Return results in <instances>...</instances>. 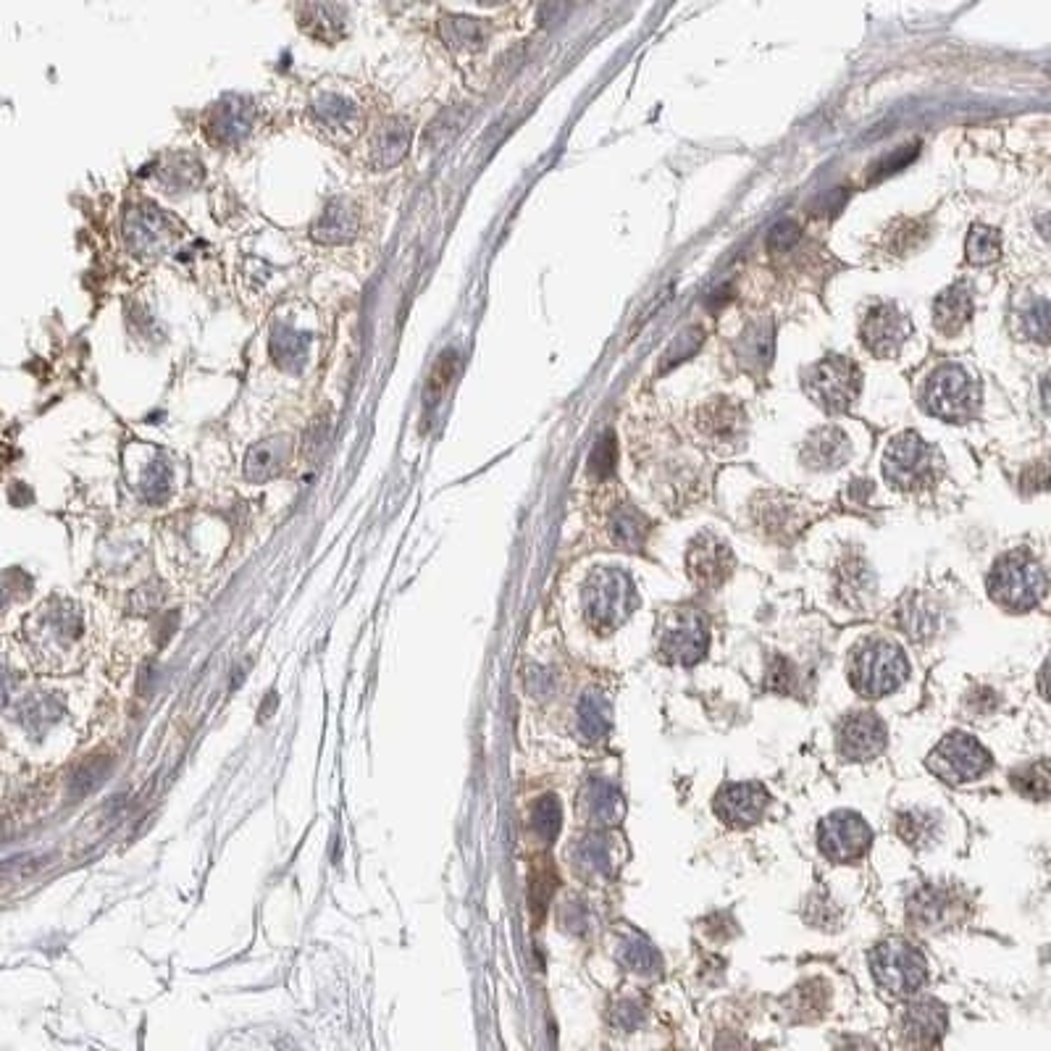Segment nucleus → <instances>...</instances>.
<instances>
[{"label": "nucleus", "instance_id": "obj_40", "mask_svg": "<svg viewBox=\"0 0 1051 1051\" xmlns=\"http://www.w3.org/2000/svg\"><path fill=\"white\" fill-rule=\"evenodd\" d=\"M915 156H917V145L915 148L896 150V153H891V156H883L881 161L875 163V169L870 171V179H873V182H878V179H886L889 174H894V171L904 169V166H907V163H910Z\"/></svg>", "mask_w": 1051, "mask_h": 1051}, {"label": "nucleus", "instance_id": "obj_18", "mask_svg": "<svg viewBox=\"0 0 1051 1051\" xmlns=\"http://www.w3.org/2000/svg\"><path fill=\"white\" fill-rule=\"evenodd\" d=\"M849 452H852V445H849L847 434L836 426H823L805 439L802 463L812 471H833V468L847 463Z\"/></svg>", "mask_w": 1051, "mask_h": 1051}, {"label": "nucleus", "instance_id": "obj_46", "mask_svg": "<svg viewBox=\"0 0 1051 1051\" xmlns=\"http://www.w3.org/2000/svg\"><path fill=\"white\" fill-rule=\"evenodd\" d=\"M1038 689L1051 702V660L1041 668V676H1038Z\"/></svg>", "mask_w": 1051, "mask_h": 1051}, {"label": "nucleus", "instance_id": "obj_14", "mask_svg": "<svg viewBox=\"0 0 1051 1051\" xmlns=\"http://www.w3.org/2000/svg\"><path fill=\"white\" fill-rule=\"evenodd\" d=\"M686 568L702 586H720L734 571V552L715 534H699L686 552Z\"/></svg>", "mask_w": 1051, "mask_h": 1051}, {"label": "nucleus", "instance_id": "obj_33", "mask_svg": "<svg viewBox=\"0 0 1051 1051\" xmlns=\"http://www.w3.org/2000/svg\"><path fill=\"white\" fill-rule=\"evenodd\" d=\"M739 355L744 363H752L755 368H765L773 355V329H762L755 326L747 337L741 339Z\"/></svg>", "mask_w": 1051, "mask_h": 1051}, {"label": "nucleus", "instance_id": "obj_3", "mask_svg": "<svg viewBox=\"0 0 1051 1051\" xmlns=\"http://www.w3.org/2000/svg\"><path fill=\"white\" fill-rule=\"evenodd\" d=\"M941 460L917 431H902L883 452V476L899 492H923L939 479Z\"/></svg>", "mask_w": 1051, "mask_h": 1051}, {"label": "nucleus", "instance_id": "obj_16", "mask_svg": "<svg viewBox=\"0 0 1051 1051\" xmlns=\"http://www.w3.org/2000/svg\"><path fill=\"white\" fill-rule=\"evenodd\" d=\"M960 894L954 889H944V886H923L910 899V907H907V917L917 928H925V931H939V928H949L952 923H957L960 917Z\"/></svg>", "mask_w": 1051, "mask_h": 1051}, {"label": "nucleus", "instance_id": "obj_48", "mask_svg": "<svg viewBox=\"0 0 1051 1051\" xmlns=\"http://www.w3.org/2000/svg\"><path fill=\"white\" fill-rule=\"evenodd\" d=\"M1041 400H1044L1046 408L1051 410V371L1044 376V381H1041Z\"/></svg>", "mask_w": 1051, "mask_h": 1051}, {"label": "nucleus", "instance_id": "obj_39", "mask_svg": "<svg viewBox=\"0 0 1051 1051\" xmlns=\"http://www.w3.org/2000/svg\"><path fill=\"white\" fill-rule=\"evenodd\" d=\"M318 121H321L324 127H332L337 129V132H342V129L353 127L355 124V108L350 106V103H345V100H329V106L318 111Z\"/></svg>", "mask_w": 1051, "mask_h": 1051}, {"label": "nucleus", "instance_id": "obj_34", "mask_svg": "<svg viewBox=\"0 0 1051 1051\" xmlns=\"http://www.w3.org/2000/svg\"><path fill=\"white\" fill-rule=\"evenodd\" d=\"M1023 332L1041 345H1051V300H1036L1025 308Z\"/></svg>", "mask_w": 1051, "mask_h": 1051}, {"label": "nucleus", "instance_id": "obj_24", "mask_svg": "<svg viewBox=\"0 0 1051 1051\" xmlns=\"http://www.w3.org/2000/svg\"><path fill=\"white\" fill-rule=\"evenodd\" d=\"M896 831H899V836H902L910 847H915V849L931 847L933 841L939 839V831H941L939 815H933V812H923V810L904 812V815H899V820H896Z\"/></svg>", "mask_w": 1051, "mask_h": 1051}, {"label": "nucleus", "instance_id": "obj_10", "mask_svg": "<svg viewBox=\"0 0 1051 1051\" xmlns=\"http://www.w3.org/2000/svg\"><path fill=\"white\" fill-rule=\"evenodd\" d=\"M710 647V631H707L705 615L684 607L673 615V621L665 626L660 639V652L673 665H694L705 657Z\"/></svg>", "mask_w": 1051, "mask_h": 1051}, {"label": "nucleus", "instance_id": "obj_21", "mask_svg": "<svg viewBox=\"0 0 1051 1051\" xmlns=\"http://www.w3.org/2000/svg\"><path fill=\"white\" fill-rule=\"evenodd\" d=\"M355 234H358V211L345 200H339V203L334 200L313 226V240L324 242V245L350 242Z\"/></svg>", "mask_w": 1051, "mask_h": 1051}, {"label": "nucleus", "instance_id": "obj_44", "mask_svg": "<svg viewBox=\"0 0 1051 1051\" xmlns=\"http://www.w3.org/2000/svg\"><path fill=\"white\" fill-rule=\"evenodd\" d=\"M539 818H542L539 820V826H542L544 836H555V831H558L560 826V812L552 799H547V802L539 805Z\"/></svg>", "mask_w": 1051, "mask_h": 1051}, {"label": "nucleus", "instance_id": "obj_4", "mask_svg": "<svg viewBox=\"0 0 1051 1051\" xmlns=\"http://www.w3.org/2000/svg\"><path fill=\"white\" fill-rule=\"evenodd\" d=\"M910 676V663L894 642L870 639L854 649L849 663L852 686L862 697H886L896 692Z\"/></svg>", "mask_w": 1051, "mask_h": 1051}, {"label": "nucleus", "instance_id": "obj_36", "mask_svg": "<svg viewBox=\"0 0 1051 1051\" xmlns=\"http://www.w3.org/2000/svg\"><path fill=\"white\" fill-rule=\"evenodd\" d=\"M592 815L594 818H600L602 823L618 820V815H621V797H618V791H615L613 786H607V783H597V786H594Z\"/></svg>", "mask_w": 1051, "mask_h": 1051}, {"label": "nucleus", "instance_id": "obj_47", "mask_svg": "<svg viewBox=\"0 0 1051 1051\" xmlns=\"http://www.w3.org/2000/svg\"><path fill=\"white\" fill-rule=\"evenodd\" d=\"M1038 234H1041V237H1044V240L1051 245V213H1046V216L1038 219Z\"/></svg>", "mask_w": 1051, "mask_h": 1051}, {"label": "nucleus", "instance_id": "obj_43", "mask_svg": "<svg viewBox=\"0 0 1051 1051\" xmlns=\"http://www.w3.org/2000/svg\"><path fill=\"white\" fill-rule=\"evenodd\" d=\"M1049 481H1051V471L1044 466H1030L1028 471L1023 473L1025 492H1041V489L1049 487Z\"/></svg>", "mask_w": 1051, "mask_h": 1051}, {"label": "nucleus", "instance_id": "obj_19", "mask_svg": "<svg viewBox=\"0 0 1051 1051\" xmlns=\"http://www.w3.org/2000/svg\"><path fill=\"white\" fill-rule=\"evenodd\" d=\"M127 232L129 242H132V250L140 253L142 258H153V255L163 253L166 245L171 242V226L169 219L163 216L156 208H137L127 221Z\"/></svg>", "mask_w": 1051, "mask_h": 1051}, {"label": "nucleus", "instance_id": "obj_6", "mask_svg": "<svg viewBox=\"0 0 1051 1051\" xmlns=\"http://www.w3.org/2000/svg\"><path fill=\"white\" fill-rule=\"evenodd\" d=\"M875 983L894 996H910L928 981V962L915 944L904 939L881 941L870 952Z\"/></svg>", "mask_w": 1051, "mask_h": 1051}, {"label": "nucleus", "instance_id": "obj_37", "mask_svg": "<svg viewBox=\"0 0 1051 1051\" xmlns=\"http://www.w3.org/2000/svg\"><path fill=\"white\" fill-rule=\"evenodd\" d=\"M820 994H826V988H823V983H818V981L805 983V986H799L797 991H794L791 999H797L794 1009H799V1017L812 1020V1017L823 1015V1009H826V999H818V1002H815V996H820Z\"/></svg>", "mask_w": 1051, "mask_h": 1051}, {"label": "nucleus", "instance_id": "obj_49", "mask_svg": "<svg viewBox=\"0 0 1051 1051\" xmlns=\"http://www.w3.org/2000/svg\"><path fill=\"white\" fill-rule=\"evenodd\" d=\"M479 3H487V6H497V3H505V0H479Z\"/></svg>", "mask_w": 1051, "mask_h": 1051}, {"label": "nucleus", "instance_id": "obj_15", "mask_svg": "<svg viewBox=\"0 0 1051 1051\" xmlns=\"http://www.w3.org/2000/svg\"><path fill=\"white\" fill-rule=\"evenodd\" d=\"M694 426L713 445H736L744 437V408L731 397H713L697 410Z\"/></svg>", "mask_w": 1051, "mask_h": 1051}, {"label": "nucleus", "instance_id": "obj_23", "mask_svg": "<svg viewBox=\"0 0 1051 1051\" xmlns=\"http://www.w3.org/2000/svg\"><path fill=\"white\" fill-rule=\"evenodd\" d=\"M755 518L768 534H783V531L797 529L799 526V508L797 502L781 494H765L755 502Z\"/></svg>", "mask_w": 1051, "mask_h": 1051}, {"label": "nucleus", "instance_id": "obj_12", "mask_svg": "<svg viewBox=\"0 0 1051 1051\" xmlns=\"http://www.w3.org/2000/svg\"><path fill=\"white\" fill-rule=\"evenodd\" d=\"M886 741H889V731L883 726V720L875 713H870V710L847 715L839 723V734H836L841 757L852 762H865L878 757L886 749Z\"/></svg>", "mask_w": 1051, "mask_h": 1051}, {"label": "nucleus", "instance_id": "obj_5", "mask_svg": "<svg viewBox=\"0 0 1051 1051\" xmlns=\"http://www.w3.org/2000/svg\"><path fill=\"white\" fill-rule=\"evenodd\" d=\"M807 397L826 413H847L862 389V371L847 355H826L805 371Z\"/></svg>", "mask_w": 1051, "mask_h": 1051}, {"label": "nucleus", "instance_id": "obj_17", "mask_svg": "<svg viewBox=\"0 0 1051 1051\" xmlns=\"http://www.w3.org/2000/svg\"><path fill=\"white\" fill-rule=\"evenodd\" d=\"M899 1028L907 1046L928 1049L939 1046L946 1033V1012L939 1002H917L904 1009Z\"/></svg>", "mask_w": 1051, "mask_h": 1051}, {"label": "nucleus", "instance_id": "obj_38", "mask_svg": "<svg viewBox=\"0 0 1051 1051\" xmlns=\"http://www.w3.org/2000/svg\"><path fill=\"white\" fill-rule=\"evenodd\" d=\"M802 240V229L794 221H778L768 234L770 253H789Z\"/></svg>", "mask_w": 1051, "mask_h": 1051}, {"label": "nucleus", "instance_id": "obj_26", "mask_svg": "<svg viewBox=\"0 0 1051 1051\" xmlns=\"http://www.w3.org/2000/svg\"><path fill=\"white\" fill-rule=\"evenodd\" d=\"M967 263L973 266H991L1002 258V234L994 226L975 224L965 242Z\"/></svg>", "mask_w": 1051, "mask_h": 1051}, {"label": "nucleus", "instance_id": "obj_2", "mask_svg": "<svg viewBox=\"0 0 1051 1051\" xmlns=\"http://www.w3.org/2000/svg\"><path fill=\"white\" fill-rule=\"evenodd\" d=\"M923 408L946 424H967L981 410V384L962 366H939L923 389Z\"/></svg>", "mask_w": 1051, "mask_h": 1051}, {"label": "nucleus", "instance_id": "obj_11", "mask_svg": "<svg viewBox=\"0 0 1051 1051\" xmlns=\"http://www.w3.org/2000/svg\"><path fill=\"white\" fill-rule=\"evenodd\" d=\"M910 332V318L904 316L902 308H896L894 303L873 305L860 324L862 345L868 347L875 358H894L904 347V342L910 339Z\"/></svg>", "mask_w": 1051, "mask_h": 1051}, {"label": "nucleus", "instance_id": "obj_9", "mask_svg": "<svg viewBox=\"0 0 1051 1051\" xmlns=\"http://www.w3.org/2000/svg\"><path fill=\"white\" fill-rule=\"evenodd\" d=\"M870 841H873V831L854 812H833L818 826L820 852L839 865L860 860L862 854L868 852Z\"/></svg>", "mask_w": 1051, "mask_h": 1051}, {"label": "nucleus", "instance_id": "obj_41", "mask_svg": "<svg viewBox=\"0 0 1051 1051\" xmlns=\"http://www.w3.org/2000/svg\"><path fill=\"white\" fill-rule=\"evenodd\" d=\"M613 466H615V439L610 437V434H605V437L597 442V447H594V452H592V471L597 473L600 479H605V476H610Z\"/></svg>", "mask_w": 1051, "mask_h": 1051}, {"label": "nucleus", "instance_id": "obj_13", "mask_svg": "<svg viewBox=\"0 0 1051 1051\" xmlns=\"http://www.w3.org/2000/svg\"><path fill=\"white\" fill-rule=\"evenodd\" d=\"M770 797L760 783H726L715 794V815L731 828H749L768 812Z\"/></svg>", "mask_w": 1051, "mask_h": 1051}, {"label": "nucleus", "instance_id": "obj_29", "mask_svg": "<svg viewBox=\"0 0 1051 1051\" xmlns=\"http://www.w3.org/2000/svg\"><path fill=\"white\" fill-rule=\"evenodd\" d=\"M610 531H613V539L621 544L623 550H639L649 534V521L639 510L621 508L613 515Z\"/></svg>", "mask_w": 1051, "mask_h": 1051}, {"label": "nucleus", "instance_id": "obj_35", "mask_svg": "<svg viewBox=\"0 0 1051 1051\" xmlns=\"http://www.w3.org/2000/svg\"><path fill=\"white\" fill-rule=\"evenodd\" d=\"M581 728L589 739H602L610 728V710H607L605 699L597 694H589L581 707Z\"/></svg>", "mask_w": 1051, "mask_h": 1051}, {"label": "nucleus", "instance_id": "obj_32", "mask_svg": "<svg viewBox=\"0 0 1051 1051\" xmlns=\"http://www.w3.org/2000/svg\"><path fill=\"white\" fill-rule=\"evenodd\" d=\"M702 339H705V332H702L699 326H686L684 332L678 334L671 345L665 347L663 358H660V363H657V371H660V374H668V371L676 368L678 363H684L686 358H692V355L699 350V345H702Z\"/></svg>", "mask_w": 1051, "mask_h": 1051}, {"label": "nucleus", "instance_id": "obj_7", "mask_svg": "<svg viewBox=\"0 0 1051 1051\" xmlns=\"http://www.w3.org/2000/svg\"><path fill=\"white\" fill-rule=\"evenodd\" d=\"M636 605L631 576L618 568H602L586 586V613L597 628H615L626 621Z\"/></svg>", "mask_w": 1051, "mask_h": 1051}, {"label": "nucleus", "instance_id": "obj_30", "mask_svg": "<svg viewBox=\"0 0 1051 1051\" xmlns=\"http://www.w3.org/2000/svg\"><path fill=\"white\" fill-rule=\"evenodd\" d=\"M928 234H931V229H928L923 221H896V224H891L889 232H886V247L896 255L915 253V250H920V247L925 245Z\"/></svg>", "mask_w": 1051, "mask_h": 1051}, {"label": "nucleus", "instance_id": "obj_31", "mask_svg": "<svg viewBox=\"0 0 1051 1051\" xmlns=\"http://www.w3.org/2000/svg\"><path fill=\"white\" fill-rule=\"evenodd\" d=\"M899 626L904 628V634L915 636V639L931 636L933 628H936V610L925 600H920V597H912L899 610Z\"/></svg>", "mask_w": 1051, "mask_h": 1051}, {"label": "nucleus", "instance_id": "obj_28", "mask_svg": "<svg viewBox=\"0 0 1051 1051\" xmlns=\"http://www.w3.org/2000/svg\"><path fill=\"white\" fill-rule=\"evenodd\" d=\"M442 37L452 50H463V53H473L479 50L481 45L487 43V27L476 19H466V16H452L445 19L442 24Z\"/></svg>", "mask_w": 1051, "mask_h": 1051}, {"label": "nucleus", "instance_id": "obj_1", "mask_svg": "<svg viewBox=\"0 0 1051 1051\" xmlns=\"http://www.w3.org/2000/svg\"><path fill=\"white\" fill-rule=\"evenodd\" d=\"M988 594L1007 610H1030L1044 600L1046 573L1025 550L1007 552L988 573Z\"/></svg>", "mask_w": 1051, "mask_h": 1051}, {"label": "nucleus", "instance_id": "obj_42", "mask_svg": "<svg viewBox=\"0 0 1051 1051\" xmlns=\"http://www.w3.org/2000/svg\"><path fill=\"white\" fill-rule=\"evenodd\" d=\"M791 681H794V673H791L789 660H776L773 668H770V686L776 692H789Z\"/></svg>", "mask_w": 1051, "mask_h": 1051}, {"label": "nucleus", "instance_id": "obj_45", "mask_svg": "<svg viewBox=\"0 0 1051 1051\" xmlns=\"http://www.w3.org/2000/svg\"><path fill=\"white\" fill-rule=\"evenodd\" d=\"M586 860H589V865H592L594 870L610 868V852H607V847L600 839H592L586 844Z\"/></svg>", "mask_w": 1051, "mask_h": 1051}, {"label": "nucleus", "instance_id": "obj_20", "mask_svg": "<svg viewBox=\"0 0 1051 1051\" xmlns=\"http://www.w3.org/2000/svg\"><path fill=\"white\" fill-rule=\"evenodd\" d=\"M973 311V292L967 290L965 284H952L933 303V324H936L941 334L954 337V334H960L970 324Z\"/></svg>", "mask_w": 1051, "mask_h": 1051}, {"label": "nucleus", "instance_id": "obj_8", "mask_svg": "<svg viewBox=\"0 0 1051 1051\" xmlns=\"http://www.w3.org/2000/svg\"><path fill=\"white\" fill-rule=\"evenodd\" d=\"M991 768V755L981 741L962 731L944 736L928 755V770L946 783H967Z\"/></svg>", "mask_w": 1051, "mask_h": 1051}, {"label": "nucleus", "instance_id": "obj_27", "mask_svg": "<svg viewBox=\"0 0 1051 1051\" xmlns=\"http://www.w3.org/2000/svg\"><path fill=\"white\" fill-rule=\"evenodd\" d=\"M1012 786L1020 797L1041 802L1051 797V760L1028 762L1012 773Z\"/></svg>", "mask_w": 1051, "mask_h": 1051}, {"label": "nucleus", "instance_id": "obj_22", "mask_svg": "<svg viewBox=\"0 0 1051 1051\" xmlns=\"http://www.w3.org/2000/svg\"><path fill=\"white\" fill-rule=\"evenodd\" d=\"M410 148V127L403 119L384 121L376 132L371 158L379 169H392L403 161Z\"/></svg>", "mask_w": 1051, "mask_h": 1051}, {"label": "nucleus", "instance_id": "obj_25", "mask_svg": "<svg viewBox=\"0 0 1051 1051\" xmlns=\"http://www.w3.org/2000/svg\"><path fill=\"white\" fill-rule=\"evenodd\" d=\"M618 957H621V962L628 970H634L639 975H657L660 967H663V960H660L655 946L649 944L644 936H639V933H628L626 939L621 941Z\"/></svg>", "mask_w": 1051, "mask_h": 1051}]
</instances>
